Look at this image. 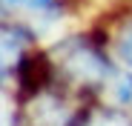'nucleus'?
Wrapping results in <instances>:
<instances>
[{
    "mask_svg": "<svg viewBox=\"0 0 132 126\" xmlns=\"http://www.w3.org/2000/svg\"><path fill=\"white\" fill-rule=\"evenodd\" d=\"M57 60L55 63V72L63 75L69 80V86L75 89H95V86H106L109 77H112V69L103 57V52L89 43L86 37H72L60 43L57 49Z\"/></svg>",
    "mask_w": 132,
    "mask_h": 126,
    "instance_id": "f257e3e1",
    "label": "nucleus"
},
{
    "mask_svg": "<svg viewBox=\"0 0 132 126\" xmlns=\"http://www.w3.org/2000/svg\"><path fill=\"white\" fill-rule=\"evenodd\" d=\"M86 112H78L75 106L66 103V97L55 92H37L32 95L29 120L32 126H80Z\"/></svg>",
    "mask_w": 132,
    "mask_h": 126,
    "instance_id": "f03ea898",
    "label": "nucleus"
},
{
    "mask_svg": "<svg viewBox=\"0 0 132 126\" xmlns=\"http://www.w3.org/2000/svg\"><path fill=\"white\" fill-rule=\"evenodd\" d=\"M6 9H29V12H37V14H55L57 12V0H3Z\"/></svg>",
    "mask_w": 132,
    "mask_h": 126,
    "instance_id": "20e7f679",
    "label": "nucleus"
},
{
    "mask_svg": "<svg viewBox=\"0 0 132 126\" xmlns=\"http://www.w3.org/2000/svg\"><path fill=\"white\" fill-rule=\"evenodd\" d=\"M80 126H132V120L126 115H121L118 109H92V112H86Z\"/></svg>",
    "mask_w": 132,
    "mask_h": 126,
    "instance_id": "7ed1b4c3",
    "label": "nucleus"
},
{
    "mask_svg": "<svg viewBox=\"0 0 132 126\" xmlns=\"http://www.w3.org/2000/svg\"><path fill=\"white\" fill-rule=\"evenodd\" d=\"M118 55H121V60H123V66L132 72V26L121 34V43H118Z\"/></svg>",
    "mask_w": 132,
    "mask_h": 126,
    "instance_id": "39448f33",
    "label": "nucleus"
}]
</instances>
